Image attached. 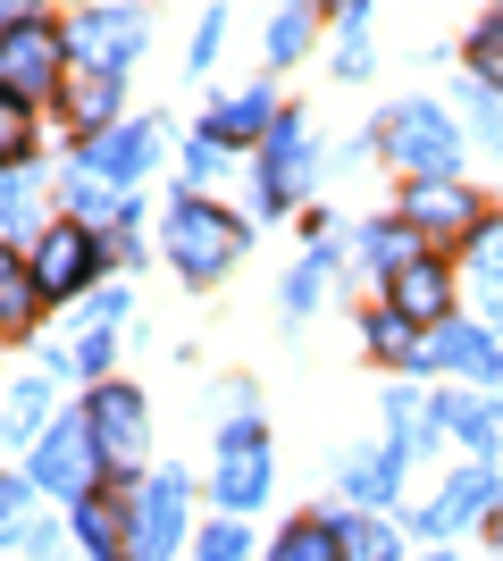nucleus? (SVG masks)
<instances>
[{"instance_id": "23", "label": "nucleus", "mask_w": 503, "mask_h": 561, "mask_svg": "<svg viewBox=\"0 0 503 561\" xmlns=\"http://www.w3.org/2000/svg\"><path fill=\"white\" fill-rule=\"evenodd\" d=\"M311 25H319V0H286V9L268 18V59H277V68H286V59H302Z\"/></svg>"}, {"instance_id": "16", "label": "nucleus", "mask_w": 503, "mask_h": 561, "mask_svg": "<svg viewBox=\"0 0 503 561\" xmlns=\"http://www.w3.org/2000/svg\"><path fill=\"white\" fill-rule=\"evenodd\" d=\"M294 176H311V142H302V117H277V135H268V168H261V193H268V202H294Z\"/></svg>"}, {"instance_id": "8", "label": "nucleus", "mask_w": 503, "mask_h": 561, "mask_svg": "<svg viewBox=\"0 0 503 561\" xmlns=\"http://www.w3.org/2000/svg\"><path fill=\"white\" fill-rule=\"evenodd\" d=\"M93 268H101V243H93L84 218H68V227H50L43 243H34V285H43L50 302H59V294H84Z\"/></svg>"}, {"instance_id": "10", "label": "nucleus", "mask_w": 503, "mask_h": 561, "mask_svg": "<svg viewBox=\"0 0 503 561\" xmlns=\"http://www.w3.org/2000/svg\"><path fill=\"white\" fill-rule=\"evenodd\" d=\"M403 227H420V243H454V234H479V202L461 185H411V202H403Z\"/></svg>"}, {"instance_id": "20", "label": "nucleus", "mask_w": 503, "mask_h": 561, "mask_svg": "<svg viewBox=\"0 0 503 561\" xmlns=\"http://www.w3.org/2000/svg\"><path fill=\"white\" fill-rule=\"evenodd\" d=\"M395 478H403V453L395 445H378V453H361V461H344V486L378 512V503H395Z\"/></svg>"}, {"instance_id": "6", "label": "nucleus", "mask_w": 503, "mask_h": 561, "mask_svg": "<svg viewBox=\"0 0 503 561\" xmlns=\"http://www.w3.org/2000/svg\"><path fill=\"white\" fill-rule=\"evenodd\" d=\"M59 59H68V43L50 25H0V93L43 101L59 84Z\"/></svg>"}, {"instance_id": "36", "label": "nucleus", "mask_w": 503, "mask_h": 561, "mask_svg": "<svg viewBox=\"0 0 503 561\" xmlns=\"http://www.w3.org/2000/svg\"><path fill=\"white\" fill-rule=\"evenodd\" d=\"M118 319H126V285H110V294L93 302V328H118Z\"/></svg>"}, {"instance_id": "39", "label": "nucleus", "mask_w": 503, "mask_h": 561, "mask_svg": "<svg viewBox=\"0 0 503 561\" xmlns=\"http://www.w3.org/2000/svg\"><path fill=\"white\" fill-rule=\"evenodd\" d=\"M487 528H495V553H503V503H495V512H487Z\"/></svg>"}, {"instance_id": "31", "label": "nucleus", "mask_w": 503, "mask_h": 561, "mask_svg": "<svg viewBox=\"0 0 503 561\" xmlns=\"http://www.w3.org/2000/svg\"><path fill=\"white\" fill-rule=\"evenodd\" d=\"M470 59H479L487 84L503 76V9H487V18H479V34H470Z\"/></svg>"}, {"instance_id": "17", "label": "nucleus", "mask_w": 503, "mask_h": 561, "mask_svg": "<svg viewBox=\"0 0 503 561\" xmlns=\"http://www.w3.org/2000/svg\"><path fill=\"white\" fill-rule=\"evenodd\" d=\"M34 302H43L34 260H18L9 243H0V335H25V328H34Z\"/></svg>"}, {"instance_id": "40", "label": "nucleus", "mask_w": 503, "mask_h": 561, "mask_svg": "<svg viewBox=\"0 0 503 561\" xmlns=\"http://www.w3.org/2000/svg\"><path fill=\"white\" fill-rule=\"evenodd\" d=\"M428 561H454V553H428Z\"/></svg>"}, {"instance_id": "22", "label": "nucleus", "mask_w": 503, "mask_h": 561, "mask_svg": "<svg viewBox=\"0 0 503 561\" xmlns=\"http://www.w3.org/2000/svg\"><path fill=\"white\" fill-rule=\"evenodd\" d=\"M470 277H479L487 328H503V234H470Z\"/></svg>"}, {"instance_id": "32", "label": "nucleus", "mask_w": 503, "mask_h": 561, "mask_svg": "<svg viewBox=\"0 0 503 561\" xmlns=\"http://www.w3.org/2000/svg\"><path fill=\"white\" fill-rule=\"evenodd\" d=\"M470 117H479V135L503 142V93L487 84V76H470Z\"/></svg>"}, {"instance_id": "18", "label": "nucleus", "mask_w": 503, "mask_h": 561, "mask_svg": "<svg viewBox=\"0 0 503 561\" xmlns=\"http://www.w3.org/2000/svg\"><path fill=\"white\" fill-rule=\"evenodd\" d=\"M50 420V386L43 377H18V386H9V402H0V436H9V445H34V427Z\"/></svg>"}, {"instance_id": "33", "label": "nucleus", "mask_w": 503, "mask_h": 561, "mask_svg": "<svg viewBox=\"0 0 503 561\" xmlns=\"http://www.w3.org/2000/svg\"><path fill=\"white\" fill-rule=\"evenodd\" d=\"M193 561H243V519H218L210 537H202V553Z\"/></svg>"}, {"instance_id": "28", "label": "nucleus", "mask_w": 503, "mask_h": 561, "mask_svg": "<svg viewBox=\"0 0 503 561\" xmlns=\"http://www.w3.org/2000/svg\"><path fill=\"white\" fill-rule=\"evenodd\" d=\"M76 117H84L93 135H110V126H118V76H93V84L76 93Z\"/></svg>"}, {"instance_id": "15", "label": "nucleus", "mask_w": 503, "mask_h": 561, "mask_svg": "<svg viewBox=\"0 0 503 561\" xmlns=\"http://www.w3.org/2000/svg\"><path fill=\"white\" fill-rule=\"evenodd\" d=\"M261 135H277V101H268V84H252V93H236V101H218V110H210V142H261Z\"/></svg>"}, {"instance_id": "11", "label": "nucleus", "mask_w": 503, "mask_h": 561, "mask_svg": "<svg viewBox=\"0 0 503 561\" xmlns=\"http://www.w3.org/2000/svg\"><path fill=\"white\" fill-rule=\"evenodd\" d=\"M386 294H395L386 310H403L411 328H445V302H454V277H445V268H436V252H428V260H411L403 277H386Z\"/></svg>"}, {"instance_id": "12", "label": "nucleus", "mask_w": 503, "mask_h": 561, "mask_svg": "<svg viewBox=\"0 0 503 561\" xmlns=\"http://www.w3.org/2000/svg\"><path fill=\"white\" fill-rule=\"evenodd\" d=\"M84 168H93L101 185H135L151 168V126H110V135H84Z\"/></svg>"}, {"instance_id": "1", "label": "nucleus", "mask_w": 503, "mask_h": 561, "mask_svg": "<svg viewBox=\"0 0 503 561\" xmlns=\"http://www.w3.org/2000/svg\"><path fill=\"white\" fill-rule=\"evenodd\" d=\"M168 260H176V277H193V285H210V277H227L243 260V218H227V210H210V202H176L168 210Z\"/></svg>"}, {"instance_id": "29", "label": "nucleus", "mask_w": 503, "mask_h": 561, "mask_svg": "<svg viewBox=\"0 0 503 561\" xmlns=\"http://www.w3.org/2000/svg\"><path fill=\"white\" fill-rule=\"evenodd\" d=\"M43 519H25V478H0V545H34Z\"/></svg>"}, {"instance_id": "13", "label": "nucleus", "mask_w": 503, "mask_h": 561, "mask_svg": "<svg viewBox=\"0 0 503 561\" xmlns=\"http://www.w3.org/2000/svg\"><path fill=\"white\" fill-rule=\"evenodd\" d=\"M479 512H495V478H487V469H461L454 486L420 512V528H428V537H454V528H470Z\"/></svg>"}, {"instance_id": "14", "label": "nucleus", "mask_w": 503, "mask_h": 561, "mask_svg": "<svg viewBox=\"0 0 503 561\" xmlns=\"http://www.w3.org/2000/svg\"><path fill=\"white\" fill-rule=\"evenodd\" d=\"M436 427H454L470 453H503V411L479 394H436Z\"/></svg>"}, {"instance_id": "34", "label": "nucleus", "mask_w": 503, "mask_h": 561, "mask_svg": "<svg viewBox=\"0 0 503 561\" xmlns=\"http://www.w3.org/2000/svg\"><path fill=\"white\" fill-rule=\"evenodd\" d=\"M335 76H344V84H361V76H369V34H361V25H344V50H335Z\"/></svg>"}, {"instance_id": "9", "label": "nucleus", "mask_w": 503, "mask_h": 561, "mask_svg": "<svg viewBox=\"0 0 503 561\" xmlns=\"http://www.w3.org/2000/svg\"><path fill=\"white\" fill-rule=\"evenodd\" d=\"M144 50V9H93L68 34V59H84L93 76H126V59Z\"/></svg>"}, {"instance_id": "41", "label": "nucleus", "mask_w": 503, "mask_h": 561, "mask_svg": "<svg viewBox=\"0 0 503 561\" xmlns=\"http://www.w3.org/2000/svg\"><path fill=\"white\" fill-rule=\"evenodd\" d=\"M495 84H503V76H495Z\"/></svg>"}, {"instance_id": "7", "label": "nucleus", "mask_w": 503, "mask_h": 561, "mask_svg": "<svg viewBox=\"0 0 503 561\" xmlns=\"http://www.w3.org/2000/svg\"><path fill=\"white\" fill-rule=\"evenodd\" d=\"M261 494H268V436H261V420H227V436H218V503L236 519Z\"/></svg>"}, {"instance_id": "25", "label": "nucleus", "mask_w": 503, "mask_h": 561, "mask_svg": "<svg viewBox=\"0 0 503 561\" xmlns=\"http://www.w3.org/2000/svg\"><path fill=\"white\" fill-rule=\"evenodd\" d=\"M34 151V101H18V93H0V176Z\"/></svg>"}, {"instance_id": "37", "label": "nucleus", "mask_w": 503, "mask_h": 561, "mask_svg": "<svg viewBox=\"0 0 503 561\" xmlns=\"http://www.w3.org/2000/svg\"><path fill=\"white\" fill-rule=\"evenodd\" d=\"M84 369H93V377L110 369V328H93V335H84Z\"/></svg>"}, {"instance_id": "35", "label": "nucleus", "mask_w": 503, "mask_h": 561, "mask_svg": "<svg viewBox=\"0 0 503 561\" xmlns=\"http://www.w3.org/2000/svg\"><path fill=\"white\" fill-rule=\"evenodd\" d=\"M218 34H227V18L210 9V18L193 25V50H185V68H210V59H218Z\"/></svg>"}, {"instance_id": "21", "label": "nucleus", "mask_w": 503, "mask_h": 561, "mask_svg": "<svg viewBox=\"0 0 503 561\" xmlns=\"http://www.w3.org/2000/svg\"><path fill=\"white\" fill-rule=\"evenodd\" d=\"M268 561H344V528L335 519H294Z\"/></svg>"}, {"instance_id": "2", "label": "nucleus", "mask_w": 503, "mask_h": 561, "mask_svg": "<svg viewBox=\"0 0 503 561\" xmlns=\"http://www.w3.org/2000/svg\"><path fill=\"white\" fill-rule=\"evenodd\" d=\"M386 160L403 168L411 185H454V168H461V135H454V117L428 110V101H403V110L386 117Z\"/></svg>"}, {"instance_id": "38", "label": "nucleus", "mask_w": 503, "mask_h": 561, "mask_svg": "<svg viewBox=\"0 0 503 561\" xmlns=\"http://www.w3.org/2000/svg\"><path fill=\"white\" fill-rule=\"evenodd\" d=\"M319 9H335V18H353V25H361V0H319Z\"/></svg>"}, {"instance_id": "3", "label": "nucleus", "mask_w": 503, "mask_h": 561, "mask_svg": "<svg viewBox=\"0 0 503 561\" xmlns=\"http://www.w3.org/2000/svg\"><path fill=\"white\" fill-rule=\"evenodd\" d=\"M93 478H101L93 420H50V427H43V445H34V486L76 494V503H93Z\"/></svg>"}, {"instance_id": "5", "label": "nucleus", "mask_w": 503, "mask_h": 561, "mask_svg": "<svg viewBox=\"0 0 503 561\" xmlns=\"http://www.w3.org/2000/svg\"><path fill=\"white\" fill-rule=\"evenodd\" d=\"M185 545V478H144L135 494V528H126V561H168Z\"/></svg>"}, {"instance_id": "24", "label": "nucleus", "mask_w": 503, "mask_h": 561, "mask_svg": "<svg viewBox=\"0 0 503 561\" xmlns=\"http://www.w3.org/2000/svg\"><path fill=\"white\" fill-rule=\"evenodd\" d=\"M76 537L93 561H118L126 553V528H118V503H76Z\"/></svg>"}, {"instance_id": "4", "label": "nucleus", "mask_w": 503, "mask_h": 561, "mask_svg": "<svg viewBox=\"0 0 503 561\" xmlns=\"http://www.w3.org/2000/svg\"><path fill=\"white\" fill-rule=\"evenodd\" d=\"M84 420H93V445H101L110 469H135L151 453V411H144L135 386H118V377H101V386H93V411H84Z\"/></svg>"}, {"instance_id": "30", "label": "nucleus", "mask_w": 503, "mask_h": 561, "mask_svg": "<svg viewBox=\"0 0 503 561\" xmlns=\"http://www.w3.org/2000/svg\"><path fill=\"white\" fill-rule=\"evenodd\" d=\"M319 285H328V252H311L302 268H286V310H294V319H311Z\"/></svg>"}, {"instance_id": "26", "label": "nucleus", "mask_w": 503, "mask_h": 561, "mask_svg": "<svg viewBox=\"0 0 503 561\" xmlns=\"http://www.w3.org/2000/svg\"><path fill=\"white\" fill-rule=\"evenodd\" d=\"M34 210H43V185H34L25 168H9V176H0V227L25 234V227H34Z\"/></svg>"}, {"instance_id": "19", "label": "nucleus", "mask_w": 503, "mask_h": 561, "mask_svg": "<svg viewBox=\"0 0 503 561\" xmlns=\"http://www.w3.org/2000/svg\"><path fill=\"white\" fill-rule=\"evenodd\" d=\"M361 252H369V268H386V277H403L411 260H428V243H420V227H403V218H386V227L361 234Z\"/></svg>"}, {"instance_id": "27", "label": "nucleus", "mask_w": 503, "mask_h": 561, "mask_svg": "<svg viewBox=\"0 0 503 561\" xmlns=\"http://www.w3.org/2000/svg\"><path fill=\"white\" fill-rule=\"evenodd\" d=\"M344 528V561H395V528L386 519H335Z\"/></svg>"}]
</instances>
